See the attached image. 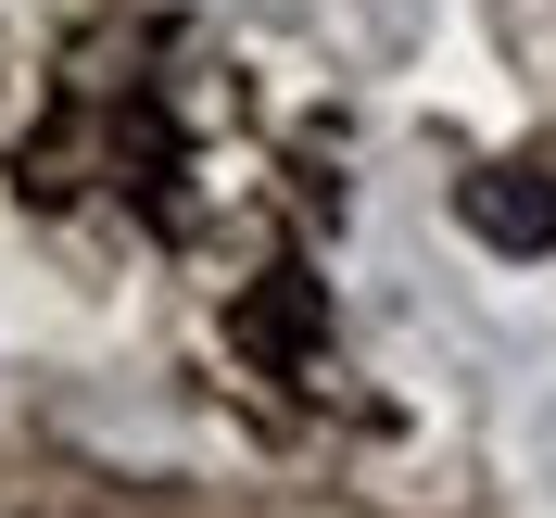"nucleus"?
<instances>
[{
  "instance_id": "nucleus-1",
  "label": "nucleus",
  "mask_w": 556,
  "mask_h": 518,
  "mask_svg": "<svg viewBox=\"0 0 556 518\" xmlns=\"http://www.w3.org/2000/svg\"><path fill=\"white\" fill-rule=\"evenodd\" d=\"M468 228L506 241V253H531V241H556V203L544 190H506V177H468Z\"/></svg>"
}]
</instances>
